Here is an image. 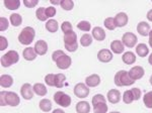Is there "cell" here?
I'll return each instance as SVG.
<instances>
[{
    "mask_svg": "<svg viewBox=\"0 0 152 113\" xmlns=\"http://www.w3.org/2000/svg\"><path fill=\"white\" fill-rule=\"evenodd\" d=\"M150 30H151L150 25L147 22H145V21H141V22H139L138 25H137V31H138V33H140L142 36L149 35Z\"/></svg>",
    "mask_w": 152,
    "mask_h": 113,
    "instance_id": "cell-18",
    "label": "cell"
},
{
    "mask_svg": "<svg viewBox=\"0 0 152 113\" xmlns=\"http://www.w3.org/2000/svg\"><path fill=\"white\" fill-rule=\"evenodd\" d=\"M20 94L23 99L31 100L34 98V89L28 83H24L20 88Z\"/></svg>",
    "mask_w": 152,
    "mask_h": 113,
    "instance_id": "cell-11",
    "label": "cell"
},
{
    "mask_svg": "<svg viewBox=\"0 0 152 113\" xmlns=\"http://www.w3.org/2000/svg\"><path fill=\"white\" fill-rule=\"evenodd\" d=\"M54 100L58 105L62 107H69L72 100L69 95H67L66 93L62 92V91H58L54 94Z\"/></svg>",
    "mask_w": 152,
    "mask_h": 113,
    "instance_id": "cell-8",
    "label": "cell"
},
{
    "mask_svg": "<svg viewBox=\"0 0 152 113\" xmlns=\"http://www.w3.org/2000/svg\"><path fill=\"white\" fill-rule=\"evenodd\" d=\"M52 60L56 63L57 67L61 70H67L71 66L72 60L69 56H67L63 51L58 50L52 54Z\"/></svg>",
    "mask_w": 152,
    "mask_h": 113,
    "instance_id": "cell-1",
    "label": "cell"
},
{
    "mask_svg": "<svg viewBox=\"0 0 152 113\" xmlns=\"http://www.w3.org/2000/svg\"><path fill=\"white\" fill-rule=\"evenodd\" d=\"M23 56L24 60H26V61H34L37 58V53H36L35 49L31 48V46H28V48H26L23 50Z\"/></svg>",
    "mask_w": 152,
    "mask_h": 113,
    "instance_id": "cell-20",
    "label": "cell"
},
{
    "mask_svg": "<svg viewBox=\"0 0 152 113\" xmlns=\"http://www.w3.org/2000/svg\"><path fill=\"white\" fill-rule=\"evenodd\" d=\"M61 29L64 33H69V31L73 30L72 29V24H71L69 21H64L62 24H61Z\"/></svg>",
    "mask_w": 152,
    "mask_h": 113,
    "instance_id": "cell-41",
    "label": "cell"
},
{
    "mask_svg": "<svg viewBox=\"0 0 152 113\" xmlns=\"http://www.w3.org/2000/svg\"><path fill=\"white\" fill-rule=\"evenodd\" d=\"M85 84L87 87H97L100 84V77L96 74H92V75L86 77Z\"/></svg>",
    "mask_w": 152,
    "mask_h": 113,
    "instance_id": "cell-17",
    "label": "cell"
},
{
    "mask_svg": "<svg viewBox=\"0 0 152 113\" xmlns=\"http://www.w3.org/2000/svg\"><path fill=\"white\" fill-rule=\"evenodd\" d=\"M145 74L144 68L140 67V66H135V67L131 68V70L129 71V76L131 77L132 80H140Z\"/></svg>",
    "mask_w": 152,
    "mask_h": 113,
    "instance_id": "cell-12",
    "label": "cell"
},
{
    "mask_svg": "<svg viewBox=\"0 0 152 113\" xmlns=\"http://www.w3.org/2000/svg\"><path fill=\"white\" fill-rule=\"evenodd\" d=\"M111 113H121V112H119V111H113V112H111Z\"/></svg>",
    "mask_w": 152,
    "mask_h": 113,
    "instance_id": "cell-52",
    "label": "cell"
},
{
    "mask_svg": "<svg viewBox=\"0 0 152 113\" xmlns=\"http://www.w3.org/2000/svg\"><path fill=\"white\" fill-rule=\"evenodd\" d=\"M8 20L5 17H0V31H4L8 28Z\"/></svg>",
    "mask_w": 152,
    "mask_h": 113,
    "instance_id": "cell-42",
    "label": "cell"
},
{
    "mask_svg": "<svg viewBox=\"0 0 152 113\" xmlns=\"http://www.w3.org/2000/svg\"><path fill=\"white\" fill-rule=\"evenodd\" d=\"M60 6L62 7L64 10H71V9L74 7V2L71 1V0H61Z\"/></svg>",
    "mask_w": 152,
    "mask_h": 113,
    "instance_id": "cell-36",
    "label": "cell"
},
{
    "mask_svg": "<svg viewBox=\"0 0 152 113\" xmlns=\"http://www.w3.org/2000/svg\"><path fill=\"white\" fill-rule=\"evenodd\" d=\"M9 18H10V22L13 26H19L23 22V17L18 13H12Z\"/></svg>",
    "mask_w": 152,
    "mask_h": 113,
    "instance_id": "cell-31",
    "label": "cell"
},
{
    "mask_svg": "<svg viewBox=\"0 0 152 113\" xmlns=\"http://www.w3.org/2000/svg\"><path fill=\"white\" fill-rule=\"evenodd\" d=\"M142 92L139 88H133L131 90H128L124 93L123 95V101L126 104H131L135 100H139L141 98Z\"/></svg>",
    "mask_w": 152,
    "mask_h": 113,
    "instance_id": "cell-7",
    "label": "cell"
},
{
    "mask_svg": "<svg viewBox=\"0 0 152 113\" xmlns=\"http://www.w3.org/2000/svg\"><path fill=\"white\" fill-rule=\"evenodd\" d=\"M92 36L95 38V41H102L105 38V31L99 26H95L92 29Z\"/></svg>",
    "mask_w": 152,
    "mask_h": 113,
    "instance_id": "cell-19",
    "label": "cell"
},
{
    "mask_svg": "<svg viewBox=\"0 0 152 113\" xmlns=\"http://www.w3.org/2000/svg\"><path fill=\"white\" fill-rule=\"evenodd\" d=\"M64 45L66 50L68 51H71V53L75 51L78 49L77 34L73 30L64 33Z\"/></svg>",
    "mask_w": 152,
    "mask_h": 113,
    "instance_id": "cell-4",
    "label": "cell"
},
{
    "mask_svg": "<svg viewBox=\"0 0 152 113\" xmlns=\"http://www.w3.org/2000/svg\"><path fill=\"white\" fill-rule=\"evenodd\" d=\"M39 3L38 0H23V4L28 8H34Z\"/></svg>",
    "mask_w": 152,
    "mask_h": 113,
    "instance_id": "cell-43",
    "label": "cell"
},
{
    "mask_svg": "<svg viewBox=\"0 0 152 113\" xmlns=\"http://www.w3.org/2000/svg\"><path fill=\"white\" fill-rule=\"evenodd\" d=\"M92 43V36L88 33H84L80 38V45L82 46H89Z\"/></svg>",
    "mask_w": 152,
    "mask_h": 113,
    "instance_id": "cell-32",
    "label": "cell"
},
{
    "mask_svg": "<svg viewBox=\"0 0 152 113\" xmlns=\"http://www.w3.org/2000/svg\"><path fill=\"white\" fill-rule=\"evenodd\" d=\"M138 41L137 36L132 33H126L123 34L122 38V43L124 46H126L127 48H134L136 46V43Z\"/></svg>",
    "mask_w": 152,
    "mask_h": 113,
    "instance_id": "cell-10",
    "label": "cell"
},
{
    "mask_svg": "<svg viewBox=\"0 0 152 113\" xmlns=\"http://www.w3.org/2000/svg\"><path fill=\"white\" fill-rule=\"evenodd\" d=\"M115 24H116V28H123L128 23L129 17L125 12H120L115 16Z\"/></svg>",
    "mask_w": 152,
    "mask_h": 113,
    "instance_id": "cell-14",
    "label": "cell"
},
{
    "mask_svg": "<svg viewBox=\"0 0 152 113\" xmlns=\"http://www.w3.org/2000/svg\"><path fill=\"white\" fill-rule=\"evenodd\" d=\"M66 81V76L64 74H56L55 75V87L62 88Z\"/></svg>",
    "mask_w": 152,
    "mask_h": 113,
    "instance_id": "cell-30",
    "label": "cell"
},
{
    "mask_svg": "<svg viewBox=\"0 0 152 113\" xmlns=\"http://www.w3.org/2000/svg\"><path fill=\"white\" fill-rule=\"evenodd\" d=\"M4 5L9 10H16L20 6L19 0H4Z\"/></svg>",
    "mask_w": 152,
    "mask_h": 113,
    "instance_id": "cell-26",
    "label": "cell"
},
{
    "mask_svg": "<svg viewBox=\"0 0 152 113\" xmlns=\"http://www.w3.org/2000/svg\"><path fill=\"white\" fill-rule=\"evenodd\" d=\"M34 49H35L37 55L44 56L48 51V45H47V43H46L45 41L41 40V41H37L36 45H35V48H34Z\"/></svg>",
    "mask_w": 152,
    "mask_h": 113,
    "instance_id": "cell-16",
    "label": "cell"
},
{
    "mask_svg": "<svg viewBox=\"0 0 152 113\" xmlns=\"http://www.w3.org/2000/svg\"><path fill=\"white\" fill-rule=\"evenodd\" d=\"M115 84L118 87H124V86H131L134 84L135 81L131 79L129 76V72L125 70L119 71L116 75H115Z\"/></svg>",
    "mask_w": 152,
    "mask_h": 113,
    "instance_id": "cell-3",
    "label": "cell"
},
{
    "mask_svg": "<svg viewBox=\"0 0 152 113\" xmlns=\"http://www.w3.org/2000/svg\"><path fill=\"white\" fill-rule=\"evenodd\" d=\"M136 53L139 56L144 58V56H146L149 54L148 46H147L145 43H139V45L136 46Z\"/></svg>",
    "mask_w": 152,
    "mask_h": 113,
    "instance_id": "cell-27",
    "label": "cell"
},
{
    "mask_svg": "<svg viewBox=\"0 0 152 113\" xmlns=\"http://www.w3.org/2000/svg\"><path fill=\"white\" fill-rule=\"evenodd\" d=\"M40 109L44 112H49L52 110V102L49 99H42L40 101Z\"/></svg>",
    "mask_w": 152,
    "mask_h": 113,
    "instance_id": "cell-29",
    "label": "cell"
},
{
    "mask_svg": "<svg viewBox=\"0 0 152 113\" xmlns=\"http://www.w3.org/2000/svg\"><path fill=\"white\" fill-rule=\"evenodd\" d=\"M91 103H92V106H94V105L99 104V103H107V99L104 98V95L96 94V95H94V96L92 97Z\"/></svg>",
    "mask_w": 152,
    "mask_h": 113,
    "instance_id": "cell-38",
    "label": "cell"
},
{
    "mask_svg": "<svg viewBox=\"0 0 152 113\" xmlns=\"http://www.w3.org/2000/svg\"><path fill=\"white\" fill-rule=\"evenodd\" d=\"M149 46L152 48V29L150 30V33H149Z\"/></svg>",
    "mask_w": 152,
    "mask_h": 113,
    "instance_id": "cell-48",
    "label": "cell"
},
{
    "mask_svg": "<svg viewBox=\"0 0 152 113\" xmlns=\"http://www.w3.org/2000/svg\"><path fill=\"white\" fill-rule=\"evenodd\" d=\"M56 8L55 7H53V6H50V7H47L46 8V15H47V17L49 18V17H53V16H55V14H56Z\"/></svg>",
    "mask_w": 152,
    "mask_h": 113,
    "instance_id": "cell-45",
    "label": "cell"
},
{
    "mask_svg": "<svg viewBox=\"0 0 152 113\" xmlns=\"http://www.w3.org/2000/svg\"><path fill=\"white\" fill-rule=\"evenodd\" d=\"M20 103V99H19L18 95L14 92H10V91H1L0 93V104L1 106H12L15 107L18 106Z\"/></svg>",
    "mask_w": 152,
    "mask_h": 113,
    "instance_id": "cell-2",
    "label": "cell"
},
{
    "mask_svg": "<svg viewBox=\"0 0 152 113\" xmlns=\"http://www.w3.org/2000/svg\"><path fill=\"white\" fill-rule=\"evenodd\" d=\"M59 28V23L55 19H49L46 23V29L50 33H56Z\"/></svg>",
    "mask_w": 152,
    "mask_h": 113,
    "instance_id": "cell-28",
    "label": "cell"
},
{
    "mask_svg": "<svg viewBox=\"0 0 152 113\" xmlns=\"http://www.w3.org/2000/svg\"><path fill=\"white\" fill-rule=\"evenodd\" d=\"M74 94L78 98H86L89 95V88L83 83L76 84L74 87Z\"/></svg>",
    "mask_w": 152,
    "mask_h": 113,
    "instance_id": "cell-9",
    "label": "cell"
},
{
    "mask_svg": "<svg viewBox=\"0 0 152 113\" xmlns=\"http://www.w3.org/2000/svg\"><path fill=\"white\" fill-rule=\"evenodd\" d=\"M19 60V55L16 51H8L5 55L1 56V66L4 68L10 67L13 64H16Z\"/></svg>",
    "mask_w": 152,
    "mask_h": 113,
    "instance_id": "cell-6",
    "label": "cell"
},
{
    "mask_svg": "<svg viewBox=\"0 0 152 113\" xmlns=\"http://www.w3.org/2000/svg\"><path fill=\"white\" fill-rule=\"evenodd\" d=\"M45 82L46 84L53 87L55 86V74H48L45 77Z\"/></svg>",
    "mask_w": 152,
    "mask_h": 113,
    "instance_id": "cell-40",
    "label": "cell"
},
{
    "mask_svg": "<svg viewBox=\"0 0 152 113\" xmlns=\"http://www.w3.org/2000/svg\"><path fill=\"white\" fill-rule=\"evenodd\" d=\"M76 112L77 113H89L90 112V105L86 101H80L76 104Z\"/></svg>",
    "mask_w": 152,
    "mask_h": 113,
    "instance_id": "cell-21",
    "label": "cell"
},
{
    "mask_svg": "<svg viewBox=\"0 0 152 113\" xmlns=\"http://www.w3.org/2000/svg\"><path fill=\"white\" fill-rule=\"evenodd\" d=\"M143 103L147 108H152V91L147 92L143 97Z\"/></svg>",
    "mask_w": 152,
    "mask_h": 113,
    "instance_id": "cell-35",
    "label": "cell"
},
{
    "mask_svg": "<svg viewBox=\"0 0 152 113\" xmlns=\"http://www.w3.org/2000/svg\"><path fill=\"white\" fill-rule=\"evenodd\" d=\"M107 109H109V107H107V103H99L94 106V113H107Z\"/></svg>",
    "mask_w": 152,
    "mask_h": 113,
    "instance_id": "cell-33",
    "label": "cell"
},
{
    "mask_svg": "<svg viewBox=\"0 0 152 113\" xmlns=\"http://www.w3.org/2000/svg\"><path fill=\"white\" fill-rule=\"evenodd\" d=\"M8 46V41L5 36L1 35L0 36V51H4Z\"/></svg>",
    "mask_w": 152,
    "mask_h": 113,
    "instance_id": "cell-44",
    "label": "cell"
},
{
    "mask_svg": "<svg viewBox=\"0 0 152 113\" xmlns=\"http://www.w3.org/2000/svg\"><path fill=\"white\" fill-rule=\"evenodd\" d=\"M148 63L152 66V54H150V56H149V58H148Z\"/></svg>",
    "mask_w": 152,
    "mask_h": 113,
    "instance_id": "cell-50",
    "label": "cell"
},
{
    "mask_svg": "<svg viewBox=\"0 0 152 113\" xmlns=\"http://www.w3.org/2000/svg\"><path fill=\"white\" fill-rule=\"evenodd\" d=\"M36 36V31L31 26H26L20 31L18 35V41L20 43L26 46H28L33 43L34 38Z\"/></svg>",
    "mask_w": 152,
    "mask_h": 113,
    "instance_id": "cell-5",
    "label": "cell"
},
{
    "mask_svg": "<svg viewBox=\"0 0 152 113\" xmlns=\"http://www.w3.org/2000/svg\"><path fill=\"white\" fill-rule=\"evenodd\" d=\"M104 26L107 28L109 30H114L116 28V24H115V19L113 17H107V18L104 19Z\"/></svg>",
    "mask_w": 152,
    "mask_h": 113,
    "instance_id": "cell-37",
    "label": "cell"
},
{
    "mask_svg": "<svg viewBox=\"0 0 152 113\" xmlns=\"http://www.w3.org/2000/svg\"><path fill=\"white\" fill-rule=\"evenodd\" d=\"M77 28L82 31H89L90 28H91V24L86 20H82V21H80V22H78Z\"/></svg>",
    "mask_w": 152,
    "mask_h": 113,
    "instance_id": "cell-39",
    "label": "cell"
},
{
    "mask_svg": "<svg viewBox=\"0 0 152 113\" xmlns=\"http://www.w3.org/2000/svg\"><path fill=\"white\" fill-rule=\"evenodd\" d=\"M52 113H65L64 111H63L62 109H60V108H58V109H55Z\"/></svg>",
    "mask_w": 152,
    "mask_h": 113,
    "instance_id": "cell-49",
    "label": "cell"
},
{
    "mask_svg": "<svg viewBox=\"0 0 152 113\" xmlns=\"http://www.w3.org/2000/svg\"><path fill=\"white\" fill-rule=\"evenodd\" d=\"M122 60H123V62L126 64V65H133V64L136 62V56H135V54L132 53V51H127V53H125L123 56H122Z\"/></svg>",
    "mask_w": 152,
    "mask_h": 113,
    "instance_id": "cell-24",
    "label": "cell"
},
{
    "mask_svg": "<svg viewBox=\"0 0 152 113\" xmlns=\"http://www.w3.org/2000/svg\"><path fill=\"white\" fill-rule=\"evenodd\" d=\"M13 84V78L10 75H1L0 77V85L3 88H9Z\"/></svg>",
    "mask_w": 152,
    "mask_h": 113,
    "instance_id": "cell-23",
    "label": "cell"
},
{
    "mask_svg": "<svg viewBox=\"0 0 152 113\" xmlns=\"http://www.w3.org/2000/svg\"><path fill=\"white\" fill-rule=\"evenodd\" d=\"M36 16L37 18L39 19V20L41 21H46L47 20V15H46V8H44V7H40V8H38L36 10Z\"/></svg>",
    "mask_w": 152,
    "mask_h": 113,
    "instance_id": "cell-34",
    "label": "cell"
},
{
    "mask_svg": "<svg viewBox=\"0 0 152 113\" xmlns=\"http://www.w3.org/2000/svg\"><path fill=\"white\" fill-rule=\"evenodd\" d=\"M33 89H34V92H35L37 95H39V96H45L48 92L46 86L44 84H41V83H37V84L34 85Z\"/></svg>",
    "mask_w": 152,
    "mask_h": 113,
    "instance_id": "cell-25",
    "label": "cell"
},
{
    "mask_svg": "<svg viewBox=\"0 0 152 113\" xmlns=\"http://www.w3.org/2000/svg\"><path fill=\"white\" fill-rule=\"evenodd\" d=\"M50 2L53 4V5H60V2H61V0H51Z\"/></svg>",
    "mask_w": 152,
    "mask_h": 113,
    "instance_id": "cell-47",
    "label": "cell"
},
{
    "mask_svg": "<svg viewBox=\"0 0 152 113\" xmlns=\"http://www.w3.org/2000/svg\"><path fill=\"white\" fill-rule=\"evenodd\" d=\"M147 19L152 22V9L147 12Z\"/></svg>",
    "mask_w": 152,
    "mask_h": 113,
    "instance_id": "cell-46",
    "label": "cell"
},
{
    "mask_svg": "<svg viewBox=\"0 0 152 113\" xmlns=\"http://www.w3.org/2000/svg\"><path fill=\"white\" fill-rule=\"evenodd\" d=\"M149 82H150V84L152 85V76L150 77V79H149Z\"/></svg>",
    "mask_w": 152,
    "mask_h": 113,
    "instance_id": "cell-51",
    "label": "cell"
},
{
    "mask_svg": "<svg viewBox=\"0 0 152 113\" xmlns=\"http://www.w3.org/2000/svg\"><path fill=\"white\" fill-rule=\"evenodd\" d=\"M113 54L110 50L104 49V50H100L97 53V59H99V62L102 63H110L113 60Z\"/></svg>",
    "mask_w": 152,
    "mask_h": 113,
    "instance_id": "cell-13",
    "label": "cell"
},
{
    "mask_svg": "<svg viewBox=\"0 0 152 113\" xmlns=\"http://www.w3.org/2000/svg\"><path fill=\"white\" fill-rule=\"evenodd\" d=\"M111 50L115 54H122L125 50V46L122 41L116 40L111 43Z\"/></svg>",
    "mask_w": 152,
    "mask_h": 113,
    "instance_id": "cell-22",
    "label": "cell"
},
{
    "mask_svg": "<svg viewBox=\"0 0 152 113\" xmlns=\"http://www.w3.org/2000/svg\"><path fill=\"white\" fill-rule=\"evenodd\" d=\"M107 98L110 103H112V104H117V103H119L120 100H121V93H120L119 90L112 89L107 92Z\"/></svg>",
    "mask_w": 152,
    "mask_h": 113,
    "instance_id": "cell-15",
    "label": "cell"
}]
</instances>
